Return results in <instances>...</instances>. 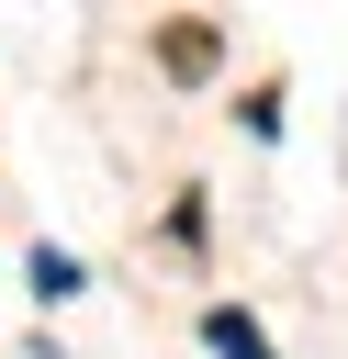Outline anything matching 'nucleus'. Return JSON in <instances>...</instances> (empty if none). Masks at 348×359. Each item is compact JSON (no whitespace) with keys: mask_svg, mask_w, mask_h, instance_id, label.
Instances as JSON below:
<instances>
[{"mask_svg":"<svg viewBox=\"0 0 348 359\" xmlns=\"http://www.w3.org/2000/svg\"><path fill=\"white\" fill-rule=\"evenodd\" d=\"M202 337H213V359H269L258 314H236V303H213V314H202Z\"/></svg>","mask_w":348,"mask_h":359,"instance_id":"f257e3e1","label":"nucleus"},{"mask_svg":"<svg viewBox=\"0 0 348 359\" xmlns=\"http://www.w3.org/2000/svg\"><path fill=\"white\" fill-rule=\"evenodd\" d=\"M168 67H180V79H202V67H213V34H202V22H180V34H168Z\"/></svg>","mask_w":348,"mask_h":359,"instance_id":"f03ea898","label":"nucleus"},{"mask_svg":"<svg viewBox=\"0 0 348 359\" xmlns=\"http://www.w3.org/2000/svg\"><path fill=\"white\" fill-rule=\"evenodd\" d=\"M34 292H45V303H67V292H79V258H67V247H45V258H34Z\"/></svg>","mask_w":348,"mask_h":359,"instance_id":"7ed1b4c3","label":"nucleus"}]
</instances>
